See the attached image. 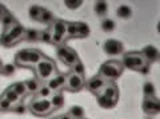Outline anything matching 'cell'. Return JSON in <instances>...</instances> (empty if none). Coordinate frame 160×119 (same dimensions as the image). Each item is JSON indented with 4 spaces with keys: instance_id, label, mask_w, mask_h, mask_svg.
Wrapping results in <instances>:
<instances>
[{
    "instance_id": "6da1fadb",
    "label": "cell",
    "mask_w": 160,
    "mask_h": 119,
    "mask_svg": "<svg viewBox=\"0 0 160 119\" xmlns=\"http://www.w3.org/2000/svg\"><path fill=\"white\" fill-rule=\"evenodd\" d=\"M96 98H98V103L100 105V107L112 108L116 106V103L119 101V88L115 83L107 82V84L96 95Z\"/></svg>"
},
{
    "instance_id": "7a4b0ae2",
    "label": "cell",
    "mask_w": 160,
    "mask_h": 119,
    "mask_svg": "<svg viewBox=\"0 0 160 119\" xmlns=\"http://www.w3.org/2000/svg\"><path fill=\"white\" fill-rule=\"evenodd\" d=\"M122 63L124 67L129 68V70H133V71H139L142 74H148L149 71V64L144 60L142 52H138V51L124 54Z\"/></svg>"
},
{
    "instance_id": "3957f363",
    "label": "cell",
    "mask_w": 160,
    "mask_h": 119,
    "mask_svg": "<svg viewBox=\"0 0 160 119\" xmlns=\"http://www.w3.org/2000/svg\"><path fill=\"white\" fill-rule=\"evenodd\" d=\"M44 56L39 49H22L15 55V64L19 67H35Z\"/></svg>"
},
{
    "instance_id": "277c9868",
    "label": "cell",
    "mask_w": 160,
    "mask_h": 119,
    "mask_svg": "<svg viewBox=\"0 0 160 119\" xmlns=\"http://www.w3.org/2000/svg\"><path fill=\"white\" fill-rule=\"evenodd\" d=\"M123 63L119 60H107L106 63H103L99 68V76H102L104 80H115L118 79L123 72Z\"/></svg>"
},
{
    "instance_id": "5b68a950",
    "label": "cell",
    "mask_w": 160,
    "mask_h": 119,
    "mask_svg": "<svg viewBox=\"0 0 160 119\" xmlns=\"http://www.w3.org/2000/svg\"><path fill=\"white\" fill-rule=\"evenodd\" d=\"M24 32H26L24 27L20 26L19 23H16V24H13L12 27L4 29L3 35L0 38V43H2L3 46H7V47L13 46V44L19 43L24 38Z\"/></svg>"
},
{
    "instance_id": "8992f818",
    "label": "cell",
    "mask_w": 160,
    "mask_h": 119,
    "mask_svg": "<svg viewBox=\"0 0 160 119\" xmlns=\"http://www.w3.org/2000/svg\"><path fill=\"white\" fill-rule=\"evenodd\" d=\"M55 71H56L55 63L48 58H43L35 66V72H36V76L40 80H49L55 75Z\"/></svg>"
},
{
    "instance_id": "52a82bcc",
    "label": "cell",
    "mask_w": 160,
    "mask_h": 119,
    "mask_svg": "<svg viewBox=\"0 0 160 119\" xmlns=\"http://www.w3.org/2000/svg\"><path fill=\"white\" fill-rule=\"evenodd\" d=\"M56 56H58V59H59L60 62H62L63 64H66V66L69 67V68H73L80 62L78 54L75 52L72 48H69L67 46H60V47H58Z\"/></svg>"
},
{
    "instance_id": "ba28073f",
    "label": "cell",
    "mask_w": 160,
    "mask_h": 119,
    "mask_svg": "<svg viewBox=\"0 0 160 119\" xmlns=\"http://www.w3.org/2000/svg\"><path fill=\"white\" fill-rule=\"evenodd\" d=\"M53 110L52 108V105L48 99H35L29 103V111L35 115H39V116H43V115H47Z\"/></svg>"
},
{
    "instance_id": "9c48e42d",
    "label": "cell",
    "mask_w": 160,
    "mask_h": 119,
    "mask_svg": "<svg viewBox=\"0 0 160 119\" xmlns=\"http://www.w3.org/2000/svg\"><path fill=\"white\" fill-rule=\"evenodd\" d=\"M89 35V27L86 23H67V36L68 38H87Z\"/></svg>"
},
{
    "instance_id": "30bf717a",
    "label": "cell",
    "mask_w": 160,
    "mask_h": 119,
    "mask_svg": "<svg viewBox=\"0 0 160 119\" xmlns=\"http://www.w3.org/2000/svg\"><path fill=\"white\" fill-rule=\"evenodd\" d=\"M49 32H51L52 43H62L64 40V38L67 36V23H64L62 20H55L52 23Z\"/></svg>"
},
{
    "instance_id": "8fae6325",
    "label": "cell",
    "mask_w": 160,
    "mask_h": 119,
    "mask_svg": "<svg viewBox=\"0 0 160 119\" xmlns=\"http://www.w3.org/2000/svg\"><path fill=\"white\" fill-rule=\"evenodd\" d=\"M84 86H86V80H84L83 75L71 72L66 79V86H64V88L71 92H78L82 90Z\"/></svg>"
},
{
    "instance_id": "7c38bea8",
    "label": "cell",
    "mask_w": 160,
    "mask_h": 119,
    "mask_svg": "<svg viewBox=\"0 0 160 119\" xmlns=\"http://www.w3.org/2000/svg\"><path fill=\"white\" fill-rule=\"evenodd\" d=\"M142 107L147 115H156L160 112V99L156 96H146Z\"/></svg>"
},
{
    "instance_id": "4fadbf2b",
    "label": "cell",
    "mask_w": 160,
    "mask_h": 119,
    "mask_svg": "<svg viewBox=\"0 0 160 119\" xmlns=\"http://www.w3.org/2000/svg\"><path fill=\"white\" fill-rule=\"evenodd\" d=\"M103 49L107 55H111V56H116L119 54L123 52V43L116 40V39H108V40L103 44Z\"/></svg>"
},
{
    "instance_id": "5bb4252c",
    "label": "cell",
    "mask_w": 160,
    "mask_h": 119,
    "mask_svg": "<svg viewBox=\"0 0 160 119\" xmlns=\"http://www.w3.org/2000/svg\"><path fill=\"white\" fill-rule=\"evenodd\" d=\"M107 84V80H104V79L102 76H92L91 79H89L88 82H86V86L89 91H91L92 94H95V95H98V94L104 88V86Z\"/></svg>"
},
{
    "instance_id": "9a60e30c",
    "label": "cell",
    "mask_w": 160,
    "mask_h": 119,
    "mask_svg": "<svg viewBox=\"0 0 160 119\" xmlns=\"http://www.w3.org/2000/svg\"><path fill=\"white\" fill-rule=\"evenodd\" d=\"M66 79H67L66 75H63V74H58V75H53L51 79H49L47 86L51 88L52 92L59 91V90H62V88H64V86H66Z\"/></svg>"
},
{
    "instance_id": "2e32d148",
    "label": "cell",
    "mask_w": 160,
    "mask_h": 119,
    "mask_svg": "<svg viewBox=\"0 0 160 119\" xmlns=\"http://www.w3.org/2000/svg\"><path fill=\"white\" fill-rule=\"evenodd\" d=\"M142 55L144 58V60H146L148 64H151V63L158 60L159 56H160V54H159L156 47H153V46H146V47L142 49Z\"/></svg>"
},
{
    "instance_id": "e0dca14e",
    "label": "cell",
    "mask_w": 160,
    "mask_h": 119,
    "mask_svg": "<svg viewBox=\"0 0 160 119\" xmlns=\"http://www.w3.org/2000/svg\"><path fill=\"white\" fill-rule=\"evenodd\" d=\"M3 96L4 98H6L7 99V101L8 102H11L12 103V105L15 106V105H16V103H19V101H20V96L18 95V94L16 92H15L13 90H12V88L11 87H8L7 88V90L6 91H4L3 92Z\"/></svg>"
},
{
    "instance_id": "ac0fdd59",
    "label": "cell",
    "mask_w": 160,
    "mask_h": 119,
    "mask_svg": "<svg viewBox=\"0 0 160 119\" xmlns=\"http://www.w3.org/2000/svg\"><path fill=\"white\" fill-rule=\"evenodd\" d=\"M38 22H40V23H44V24H52V23L55 22V18H53V15L48 11V9L44 8V9H43V12H42V15H40V18H39V20H38Z\"/></svg>"
},
{
    "instance_id": "d6986e66",
    "label": "cell",
    "mask_w": 160,
    "mask_h": 119,
    "mask_svg": "<svg viewBox=\"0 0 160 119\" xmlns=\"http://www.w3.org/2000/svg\"><path fill=\"white\" fill-rule=\"evenodd\" d=\"M49 102H51V105H52V108H60L64 105V96L60 92L52 94V98Z\"/></svg>"
},
{
    "instance_id": "ffe728a7",
    "label": "cell",
    "mask_w": 160,
    "mask_h": 119,
    "mask_svg": "<svg viewBox=\"0 0 160 119\" xmlns=\"http://www.w3.org/2000/svg\"><path fill=\"white\" fill-rule=\"evenodd\" d=\"M11 88L18 94L20 98L24 96L27 94V87H26V83H24V82H16V83H13L12 86H11Z\"/></svg>"
},
{
    "instance_id": "44dd1931",
    "label": "cell",
    "mask_w": 160,
    "mask_h": 119,
    "mask_svg": "<svg viewBox=\"0 0 160 119\" xmlns=\"http://www.w3.org/2000/svg\"><path fill=\"white\" fill-rule=\"evenodd\" d=\"M116 15L122 19H128V18H131V15H132V9L128 6H120L116 9Z\"/></svg>"
},
{
    "instance_id": "7402d4cb",
    "label": "cell",
    "mask_w": 160,
    "mask_h": 119,
    "mask_svg": "<svg viewBox=\"0 0 160 119\" xmlns=\"http://www.w3.org/2000/svg\"><path fill=\"white\" fill-rule=\"evenodd\" d=\"M23 39H26L28 42H36L40 39V32L36 31V29H26Z\"/></svg>"
},
{
    "instance_id": "603a6c76",
    "label": "cell",
    "mask_w": 160,
    "mask_h": 119,
    "mask_svg": "<svg viewBox=\"0 0 160 119\" xmlns=\"http://www.w3.org/2000/svg\"><path fill=\"white\" fill-rule=\"evenodd\" d=\"M95 12L99 16H104L108 12V4L106 2H96L95 3Z\"/></svg>"
},
{
    "instance_id": "cb8c5ba5",
    "label": "cell",
    "mask_w": 160,
    "mask_h": 119,
    "mask_svg": "<svg viewBox=\"0 0 160 119\" xmlns=\"http://www.w3.org/2000/svg\"><path fill=\"white\" fill-rule=\"evenodd\" d=\"M68 114L73 119H82L84 116V108L80 106H73V107H71V110H69Z\"/></svg>"
},
{
    "instance_id": "d4e9b609",
    "label": "cell",
    "mask_w": 160,
    "mask_h": 119,
    "mask_svg": "<svg viewBox=\"0 0 160 119\" xmlns=\"http://www.w3.org/2000/svg\"><path fill=\"white\" fill-rule=\"evenodd\" d=\"M24 83H26V87H27V92H38V90L40 88V83L36 79H29V80Z\"/></svg>"
},
{
    "instance_id": "484cf974",
    "label": "cell",
    "mask_w": 160,
    "mask_h": 119,
    "mask_svg": "<svg viewBox=\"0 0 160 119\" xmlns=\"http://www.w3.org/2000/svg\"><path fill=\"white\" fill-rule=\"evenodd\" d=\"M2 20V23H3V26H4V28H9V27H12L13 24H16V22H15V19H13V16L11 13H6L4 16L0 19Z\"/></svg>"
},
{
    "instance_id": "4316f807",
    "label": "cell",
    "mask_w": 160,
    "mask_h": 119,
    "mask_svg": "<svg viewBox=\"0 0 160 119\" xmlns=\"http://www.w3.org/2000/svg\"><path fill=\"white\" fill-rule=\"evenodd\" d=\"M143 92L146 96H155L156 94V90H155V86L151 82H146L143 86Z\"/></svg>"
},
{
    "instance_id": "83f0119b",
    "label": "cell",
    "mask_w": 160,
    "mask_h": 119,
    "mask_svg": "<svg viewBox=\"0 0 160 119\" xmlns=\"http://www.w3.org/2000/svg\"><path fill=\"white\" fill-rule=\"evenodd\" d=\"M102 29L106 32H112L115 29V22L111 19H104L102 22Z\"/></svg>"
},
{
    "instance_id": "f1b7e54d",
    "label": "cell",
    "mask_w": 160,
    "mask_h": 119,
    "mask_svg": "<svg viewBox=\"0 0 160 119\" xmlns=\"http://www.w3.org/2000/svg\"><path fill=\"white\" fill-rule=\"evenodd\" d=\"M43 7H38V6H33L29 8V16H31L32 19H35V20H39V18H40V15H42L43 12Z\"/></svg>"
},
{
    "instance_id": "f546056e",
    "label": "cell",
    "mask_w": 160,
    "mask_h": 119,
    "mask_svg": "<svg viewBox=\"0 0 160 119\" xmlns=\"http://www.w3.org/2000/svg\"><path fill=\"white\" fill-rule=\"evenodd\" d=\"M38 94L42 99H47L49 95H52V91L48 86H40V88L38 90Z\"/></svg>"
},
{
    "instance_id": "4dcf8cb0",
    "label": "cell",
    "mask_w": 160,
    "mask_h": 119,
    "mask_svg": "<svg viewBox=\"0 0 160 119\" xmlns=\"http://www.w3.org/2000/svg\"><path fill=\"white\" fill-rule=\"evenodd\" d=\"M12 107L13 105L11 102H8L4 96L0 98V111H9V110H12Z\"/></svg>"
},
{
    "instance_id": "1f68e13d",
    "label": "cell",
    "mask_w": 160,
    "mask_h": 119,
    "mask_svg": "<svg viewBox=\"0 0 160 119\" xmlns=\"http://www.w3.org/2000/svg\"><path fill=\"white\" fill-rule=\"evenodd\" d=\"M64 4H66V6H67L69 9H78L83 3L80 2V0H76V2H72V0H67V2L64 3Z\"/></svg>"
},
{
    "instance_id": "d6a6232c",
    "label": "cell",
    "mask_w": 160,
    "mask_h": 119,
    "mask_svg": "<svg viewBox=\"0 0 160 119\" xmlns=\"http://www.w3.org/2000/svg\"><path fill=\"white\" fill-rule=\"evenodd\" d=\"M2 72L4 74V75H12V74L15 72V66H11V64H4Z\"/></svg>"
},
{
    "instance_id": "836d02e7",
    "label": "cell",
    "mask_w": 160,
    "mask_h": 119,
    "mask_svg": "<svg viewBox=\"0 0 160 119\" xmlns=\"http://www.w3.org/2000/svg\"><path fill=\"white\" fill-rule=\"evenodd\" d=\"M12 111L15 112H18V114H23V112H26V107L22 106L20 103H16L13 107H12Z\"/></svg>"
},
{
    "instance_id": "e575fe53",
    "label": "cell",
    "mask_w": 160,
    "mask_h": 119,
    "mask_svg": "<svg viewBox=\"0 0 160 119\" xmlns=\"http://www.w3.org/2000/svg\"><path fill=\"white\" fill-rule=\"evenodd\" d=\"M73 72L75 74H79V75H83V72H84V67H83V64L82 62H79L76 66L73 67Z\"/></svg>"
},
{
    "instance_id": "d590c367",
    "label": "cell",
    "mask_w": 160,
    "mask_h": 119,
    "mask_svg": "<svg viewBox=\"0 0 160 119\" xmlns=\"http://www.w3.org/2000/svg\"><path fill=\"white\" fill-rule=\"evenodd\" d=\"M7 13V9H6V7L3 6V4H0V19H2L4 15Z\"/></svg>"
},
{
    "instance_id": "8d00e7d4",
    "label": "cell",
    "mask_w": 160,
    "mask_h": 119,
    "mask_svg": "<svg viewBox=\"0 0 160 119\" xmlns=\"http://www.w3.org/2000/svg\"><path fill=\"white\" fill-rule=\"evenodd\" d=\"M59 119H73V118H72L71 115H69V114H66V115H62Z\"/></svg>"
},
{
    "instance_id": "74e56055",
    "label": "cell",
    "mask_w": 160,
    "mask_h": 119,
    "mask_svg": "<svg viewBox=\"0 0 160 119\" xmlns=\"http://www.w3.org/2000/svg\"><path fill=\"white\" fill-rule=\"evenodd\" d=\"M3 66H4V64H3V60H2V59H0V74H2V70H3Z\"/></svg>"
},
{
    "instance_id": "f35d334b",
    "label": "cell",
    "mask_w": 160,
    "mask_h": 119,
    "mask_svg": "<svg viewBox=\"0 0 160 119\" xmlns=\"http://www.w3.org/2000/svg\"><path fill=\"white\" fill-rule=\"evenodd\" d=\"M158 29H159V32H160V23L158 24Z\"/></svg>"
},
{
    "instance_id": "ab89813d",
    "label": "cell",
    "mask_w": 160,
    "mask_h": 119,
    "mask_svg": "<svg viewBox=\"0 0 160 119\" xmlns=\"http://www.w3.org/2000/svg\"><path fill=\"white\" fill-rule=\"evenodd\" d=\"M52 119H59V118H52Z\"/></svg>"
},
{
    "instance_id": "60d3db41",
    "label": "cell",
    "mask_w": 160,
    "mask_h": 119,
    "mask_svg": "<svg viewBox=\"0 0 160 119\" xmlns=\"http://www.w3.org/2000/svg\"><path fill=\"white\" fill-rule=\"evenodd\" d=\"M146 119H151V118H146Z\"/></svg>"
},
{
    "instance_id": "b9f144b4",
    "label": "cell",
    "mask_w": 160,
    "mask_h": 119,
    "mask_svg": "<svg viewBox=\"0 0 160 119\" xmlns=\"http://www.w3.org/2000/svg\"><path fill=\"white\" fill-rule=\"evenodd\" d=\"M159 59H160V56H159Z\"/></svg>"
}]
</instances>
